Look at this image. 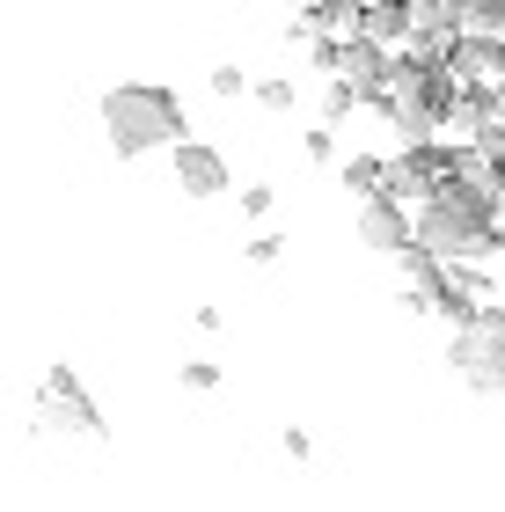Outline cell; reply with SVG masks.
<instances>
[{
  "mask_svg": "<svg viewBox=\"0 0 505 512\" xmlns=\"http://www.w3.org/2000/svg\"><path fill=\"white\" fill-rule=\"evenodd\" d=\"M103 132H110V154H125V161H140L154 147H183L191 139V118H183V103H176V88L162 81H118L103 96Z\"/></svg>",
  "mask_w": 505,
  "mask_h": 512,
  "instance_id": "cell-1",
  "label": "cell"
},
{
  "mask_svg": "<svg viewBox=\"0 0 505 512\" xmlns=\"http://www.w3.org/2000/svg\"><path fill=\"white\" fill-rule=\"evenodd\" d=\"M447 366H454L476 395H505V308H498V300H491L476 322H462V330L447 337Z\"/></svg>",
  "mask_w": 505,
  "mask_h": 512,
  "instance_id": "cell-2",
  "label": "cell"
},
{
  "mask_svg": "<svg viewBox=\"0 0 505 512\" xmlns=\"http://www.w3.org/2000/svg\"><path fill=\"white\" fill-rule=\"evenodd\" d=\"M30 417H37V432H44V439H103V432H110V425H103V410L88 403V388H81L74 366H52V374L37 381Z\"/></svg>",
  "mask_w": 505,
  "mask_h": 512,
  "instance_id": "cell-3",
  "label": "cell"
},
{
  "mask_svg": "<svg viewBox=\"0 0 505 512\" xmlns=\"http://www.w3.org/2000/svg\"><path fill=\"white\" fill-rule=\"evenodd\" d=\"M359 242L381 249V256H403L410 242H418V205L410 198H366L359 205Z\"/></svg>",
  "mask_w": 505,
  "mask_h": 512,
  "instance_id": "cell-4",
  "label": "cell"
},
{
  "mask_svg": "<svg viewBox=\"0 0 505 512\" xmlns=\"http://www.w3.org/2000/svg\"><path fill=\"white\" fill-rule=\"evenodd\" d=\"M169 161H176L183 198H220V191H235V169H227V154H220V147H205V139H183Z\"/></svg>",
  "mask_w": 505,
  "mask_h": 512,
  "instance_id": "cell-5",
  "label": "cell"
},
{
  "mask_svg": "<svg viewBox=\"0 0 505 512\" xmlns=\"http://www.w3.org/2000/svg\"><path fill=\"white\" fill-rule=\"evenodd\" d=\"M491 125H505V81H462V110H454V132L484 139Z\"/></svg>",
  "mask_w": 505,
  "mask_h": 512,
  "instance_id": "cell-6",
  "label": "cell"
},
{
  "mask_svg": "<svg viewBox=\"0 0 505 512\" xmlns=\"http://www.w3.org/2000/svg\"><path fill=\"white\" fill-rule=\"evenodd\" d=\"M359 37H374V44L396 52V44L418 37V8H410V0H366V30Z\"/></svg>",
  "mask_w": 505,
  "mask_h": 512,
  "instance_id": "cell-7",
  "label": "cell"
},
{
  "mask_svg": "<svg viewBox=\"0 0 505 512\" xmlns=\"http://www.w3.org/2000/svg\"><path fill=\"white\" fill-rule=\"evenodd\" d=\"M396 271H403V293H425V300H440V286H447V256L440 249H425V242H410L403 256H396Z\"/></svg>",
  "mask_w": 505,
  "mask_h": 512,
  "instance_id": "cell-8",
  "label": "cell"
},
{
  "mask_svg": "<svg viewBox=\"0 0 505 512\" xmlns=\"http://www.w3.org/2000/svg\"><path fill=\"white\" fill-rule=\"evenodd\" d=\"M344 191H359V205L366 198H396V161L388 154H352L344 161Z\"/></svg>",
  "mask_w": 505,
  "mask_h": 512,
  "instance_id": "cell-9",
  "label": "cell"
},
{
  "mask_svg": "<svg viewBox=\"0 0 505 512\" xmlns=\"http://www.w3.org/2000/svg\"><path fill=\"white\" fill-rule=\"evenodd\" d=\"M432 315H440V322H454V330H462V322H476V315H484V300H476V293L462 286V278L447 271V286H440V300H432Z\"/></svg>",
  "mask_w": 505,
  "mask_h": 512,
  "instance_id": "cell-10",
  "label": "cell"
},
{
  "mask_svg": "<svg viewBox=\"0 0 505 512\" xmlns=\"http://www.w3.org/2000/svg\"><path fill=\"white\" fill-rule=\"evenodd\" d=\"M279 256H286V242H279V235H249V242H242V264H249V271H271Z\"/></svg>",
  "mask_w": 505,
  "mask_h": 512,
  "instance_id": "cell-11",
  "label": "cell"
},
{
  "mask_svg": "<svg viewBox=\"0 0 505 512\" xmlns=\"http://www.w3.org/2000/svg\"><path fill=\"white\" fill-rule=\"evenodd\" d=\"M359 110V88L352 81H330V96H323V125H344Z\"/></svg>",
  "mask_w": 505,
  "mask_h": 512,
  "instance_id": "cell-12",
  "label": "cell"
},
{
  "mask_svg": "<svg viewBox=\"0 0 505 512\" xmlns=\"http://www.w3.org/2000/svg\"><path fill=\"white\" fill-rule=\"evenodd\" d=\"M176 381H183V388H191V395H213V388H220L227 374H220V366H213V359H191V366H183V374H176Z\"/></svg>",
  "mask_w": 505,
  "mask_h": 512,
  "instance_id": "cell-13",
  "label": "cell"
},
{
  "mask_svg": "<svg viewBox=\"0 0 505 512\" xmlns=\"http://www.w3.org/2000/svg\"><path fill=\"white\" fill-rule=\"evenodd\" d=\"M235 205H242L249 220H271V205H279V198H271V183H242V191H235Z\"/></svg>",
  "mask_w": 505,
  "mask_h": 512,
  "instance_id": "cell-14",
  "label": "cell"
},
{
  "mask_svg": "<svg viewBox=\"0 0 505 512\" xmlns=\"http://www.w3.org/2000/svg\"><path fill=\"white\" fill-rule=\"evenodd\" d=\"M469 30H484V37H505V0H476V8H469Z\"/></svg>",
  "mask_w": 505,
  "mask_h": 512,
  "instance_id": "cell-15",
  "label": "cell"
},
{
  "mask_svg": "<svg viewBox=\"0 0 505 512\" xmlns=\"http://www.w3.org/2000/svg\"><path fill=\"white\" fill-rule=\"evenodd\" d=\"M213 96H257V81L242 66H213Z\"/></svg>",
  "mask_w": 505,
  "mask_h": 512,
  "instance_id": "cell-16",
  "label": "cell"
},
{
  "mask_svg": "<svg viewBox=\"0 0 505 512\" xmlns=\"http://www.w3.org/2000/svg\"><path fill=\"white\" fill-rule=\"evenodd\" d=\"M454 278H462V286H469V293H476V300L491 308V286H498V278H491L484 264H454Z\"/></svg>",
  "mask_w": 505,
  "mask_h": 512,
  "instance_id": "cell-17",
  "label": "cell"
},
{
  "mask_svg": "<svg viewBox=\"0 0 505 512\" xmlns=\"http://www.w3.org/2000/svg\"><path fill=\"white\" fill-rule=\"evenodd\" d=\"M301 147H308V161H337V132H330V125H315Z\"/></svg>",
  "mask_w": 505,
  "mask_h": 512,
  "instance_id": "cell-18",
  "label": "cell"
},
{
  "mask_svg": "<svg viewBox=\"0 0 505 512\" xmlns=\"http://www.w3.org/2000/svg\"><path fill=\"white\" fill-rule=\"evenodd\" d=\"M257 103L264 110H293V81H257Z\"/></svg>",
  "mask_w": 505,
  "mask_h": 512,
  "instance_id": "cell-19",
  "label": "cell"
},
{
  "mask_svg": "<svg viewBox=\"0 0 505 512\" xmlns=\"http://www.w3.org/2000/svg\"><path fill=\"white\" fill-rule=\"evenodd\" d=\"M293 8H301V15H308V8H323V0H293Z\"/></svg>",
  "mask_w": 505,
  "mask_h": 512,
  "instance_id": "cell-20",
  "label": "cell"
}]
</instances>
